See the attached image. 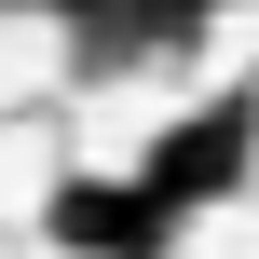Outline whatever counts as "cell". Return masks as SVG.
Here are the masks:
<instances>
[{"instance_id":"obj_1","label":"cell","mask_w":259,"mask_h":259,"mask_svg":"<svg viewBox=\"0 0 259 259\" xmlns=\"http://www.w3.org/2000/svg\"><path fill=\"white\" fill-rule=\"evenodd\" d=\"M55 246L68 259H164L178 246V205L150 191V178H55Z\"/></svg>"}]
</instances>
